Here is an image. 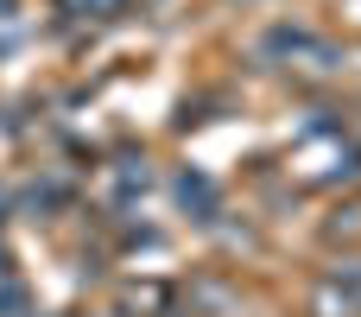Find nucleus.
<instances>
[{"label": "nucleus", "instance_id": "nucleus-1", "mask_svg": "<svg viewBox=\"0 0 361 317\" xmlns=\"http://www.w3.org/2000/svg\"><path fill=\"white\" fill-rule=\"evenodd\" d=\"M178 203L197 210V222H216V184H209L203 172H184V178H178Z\"/></svg>", "mask_w": 361, "mask_h": 317}, {"label": "nucleus", "instance_id": "nucleus-2", "mask_svg": "<svg viewBox=\"0 0 361 317\" xmlns=\"http://www.w3.org/2000/svg\"><path fill=\"white\" fill-rule=\"evenodd\" d=\"M324 235H330V241H355L361 235V203H343V210L324 222Z\"/></svg>", "mask_w": 361, "mask_h": 317}, {"label": "nucleus", "instance_id": "nucleus-3", "mask_svg": "<svg viewBox=\"0 0 361 317\" xmlns=\"http://www.w3.org/2000/svg\"><path fill=\"white\" fill-rule=\"evenodd\" d=\"M25 311V286L19 280H0V317H19Z\"/></svg>", "mask_w": 361, "mask_h": 317}]
</instances>
